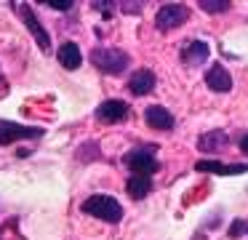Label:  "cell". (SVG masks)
Instances as JSON below:
<instances>
[{
	"mask_svg": "<svg viewBox=\"0 0 248 240\" xmlns=\"http://www.w3.org/2000/svg\"><path fill=\"white\" fill-rule=\"evenodd\" d=\"M43 136V128L38 126H22V123H0V144H11L19 139H40Z\"/></svg>",
	"mask_w": 248,
	"mask_h": 240,
	"instance_id": "4",
	"label": "cell"
},
{
	"mask_svg": "<svg viewBox=\"0 0 248 240\" xmlns=\"http://www.w3.org/2000/svg\"><path fill=\"white\" fill-rule=\"evenodd\" d=\"M43 3L51 5V8H56V11H70V8H72L70 0H43Z\"/></svg>",
	"mask_w": 248,
	"mask_h": 240,
	"instance_id": "18",
	"label": "cell"
},
{
	"mask_svg": "<svg viewBox=\"0 0 248 240\" xmlns=\"http://www.w3.org/2000/svg\"><path fill=\"white\" fill-rule=\"evenodd\" d=\"M187 16H189V11L184 8V5H179V3L163 5V8H157V16H155L157 30H176L179 24H184Z\"/></svg>",
	"mask_w": 248,
	"mask_h": 240,
	"instance_id": "5",
	"label": "cell"
},
{
	"mask_svg": "<svg viewBox=\"0 0 248 240\" xmlns=\"http://www.w3.org/2000/svg\"><path fill=\"white\" fill-rule=\"evenodd\" d=\"M83 213L96 216V219L109 222V224H118L123 219V206L112 195H91L88 200H83Z\"/></svg>",
	"mask_w": 248,
	"mask_h": 240,
	"instance_id": "1",
	"label": "cell"
},
{
	"mask_svg": "<svg viewBox=\"0 0 248 240\" xmlns=\"http://www.w3.org/2000/svg\"><path fill=\"white\" fill-rule=\"evenodd\" d=\"M198 171L205 174H221V176H235V174H246L248 165L246 163H219V160H198L195 165Z\"/></svg>",
	"mask_w": 248,
	"mask_h": 240,
	"instance_id": "10",
	"label": "cell"
},
{
	"mask_svg": "<svg viewBox=\"0 0 248 240\" xmlns=\"http://www.w3.org/2000/svg\"><path fill=\"white\" fill-rule=\"evenodd\" d=\"M227 144H230V136H227L224 131H208V133H203V136L198 139L200 152H219L221 147H227Z\"/></svg>",
	"mask_w": 248,
	"mask_h": 240,
	"instance_id": "14",
	"label": "cell"
},
{
	"mask_svg": "<svg viewBox=\"0 0 248 240\" xmlns=\"http://www.w3.org/2000/svg\"><path fill=\"white\" fill-rule=\"evenodd\" d=\"M91 62L93 67H99L104 75H120L128 69V53L120 48H93L91 51Z\"/></svg>",
	"mask_w": 248,
	"mask_h": 240,
	"instance_id": "2",
	"label": "cell"
},
{
	"mask_svg": "<svg viewBox=\"0 0 248 240\" xmlns=\"http://www.w3.org/2000/svg\"><path fill=\"white\" fill-rule=\"evenodd\" d=\"M152 88H155V75H152V69H136L128 78V91L134 96H147Z\"/></svg>",
	"mask_w": 248,
	"mask_h": 240,
	"instance_id": "11",
	"label": "cell"
},
{
	"mask_svg": "<svg viewBox=\"0 0 248 240\" xmlns=\"http://www.w3.org/2000/svg\"><path fill=\"white\" fill-rule=\"evenodd\" d=\"M243 232H248V222H243V219H235L230 227V238H240Z\"/></svg>",
	"mask_w": 248,
	"mask_h": 240,
	"instance_id": "17",
	"label": "cell"
},
{
	"mask_svg": "<svg viewBox=\"0 0 248 240\" xmlns=\"http://www.w3.org/2000/svg\"><path fill=\"white\" fill-rule=\"evenodd\" d=\"M19 14H22L24 24H27V30L35 35V40H38V46L43 48V51H51V37L48 32L43 30V24H40V19L35 16V11L30 8V5H19Z\"/></svg>",
	"mask_w": 248,
	"mask_h": 240,
	"instance_id": "6",
	"label": "cell"
},
{
	"mask_svg": "<svg viewBox=\"0 0 248 240\" xmlns=\"http://www.w3.org/2000/svg\"><path fill=\"white\" fill-rule=\"evenodd\" d=\"M144 120L150 128H157V131H171L173 128V115L160 104H150L144 110Z\"/></svg>",
	"mask_w": 248,
	"mask_h": 240,
	"instance_id": "9",
	"label": "cell"
},
{
	"mask_svg": "<svg viewBox=\"0 0 248 240\" xmlns=\"http://www.w3.org/2000/svg\"><path fill=\"white\" fill-rule=\"evenodd\" d=\"M96 117L102 123H120V120H125V117H128V104H125V101H120V99H107V101H102V104H99Z\"/></svg>",
	"mask_w": 248,
	"mask_h": 240,
	"instance_id": "8",
	"label": "cell"
},
{
	"mask_svg": "<svg viewBox=\"0 0 248 240\" xmlns=\"http://www.w3.org/2000/svg\"><path fill=\"white\" fill-rule=\"evenodd\" d=\"M240 149H243V152H246V155H248V133H246V136H243V139H240Z\"/></svg>",
	"mask_w": 248,
	"mask_h": 240,
	"instance_id": "19",
	"label": "cell"
},
{
	"mask_svg": "<svg viewBox=\"0 0 248 240\" xmlns=\"http://www.w3.org/2000/svg\"><path fill=\"white\" fill-rule=\"evenodd\" d=\"M208 53H211V48L205 40H189V43H184L179 56H182V62L187 64V67H200V64H205Z\"/></svg>",
	"mask_w": 248,
	"mask_h": 240,
	"instance_id": "7",
	"label": "cell"
},
{
	"mask_svg": "<svg viewBox=\"0 0 248 240\" xmlns=\"http://www.w3.org/2000/svg\"><path fill=\"white\" fill-rule=\"evenodd\" d=\"M125 190H128V195L131 197H144V195H150V190H152V176H134L131 174L128 176V181H125Z\"/></svg>",
	"mask_w": 248,
	"mask_h": 240,
	"instance_id": "15",
	"label": "cell"
},
{
	"mask_svg": "<svg viewBox=\"0 0 248 240\" xmlns=\"http://www.w3.org/2000/svg\"><path fill=\"white\" fill-rule=\"evenodd\" d=\"M56 59H59V64L64 69H78V67H80V62H83L80 46H78V43H72V40L62 43L59 51H56Z\"/></svg>",
	"mask_w": 248,
	"mask_h": 240,
	"instance_id": "12",
	"label": "cell"
},
{
	"mask_svg": "<svg viewBox=\"0 0 248 240\" xmlns=\"http://www.w3.org/2000/svg\"><path fill=\"white\" fill-rule=\"evenodd\" d=\"M200 8L208 11V14H221V11L230 8V3L227 0H200Z\"/></svg>",
	"mask_w": 248,
	"mask_h": 240,
	"instance_id": "16",
	"label": "cell"
},
{
	"mask_svg": "<svg viewBox=\"0 0 248 240\" xmlns=\"http://www.w3.org/2000/svg\"><path fill=\"white\" fill-rule=\"evenodd\" d=\"M205 83H208L211 91H219V94H224V91L232 88V78L221 64H214V67L205 72Z\"/></svg>",
	"mask_w": 248,
	"mask_h": 240,
	"instance_id": "13",
	"label": "cell"
},
{
	"mask_svg": "<svg viewBox=\"0 0 248 240\" xmlns=\"http://www.w3.org/2000/svg\"><path fill=\"white\" fill-rule=\"evenodd\" d=\"M125 165L131 168L134 176H152L157 171V160L152 147H136L125 155Z\"/></svg>",
	"mask_w": 248,
	"mask_h": 240,
	"instance_id": "3",
	"label": "cell"
}]
</instances>
